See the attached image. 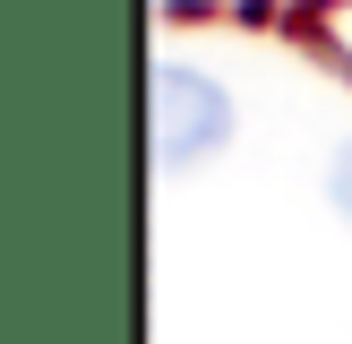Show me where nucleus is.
<instances>
[{"instance_id":"1","label":"nucleus","mask_w":352,"mask_h":344,"mask_svg":"<svg viewBox=\"0 0 352 344\" xmlns=\"http://www.w3.org/2000/svg\"><path fill=\"white\" fill-rule=\"evenodd\" d=\"M146 95H155V164L164 172H189V164H206V155L232 147V95H223L206 69L164 61Z\"/></svg>"},{"instance_id":"2","label":"nucleus","mask_w":352,"mask_h":344,"mask_svg":"<svg viewBox=\"0 0 352 344\" xmlns=\"http://www.w3.org/2000/svg\"><path fill=\"white\" fill-rule=\"evenodd\" d=\"M327 198H336V215L352 224V138L336 147V164H327Z\"/></svg>"}]
</instances>
